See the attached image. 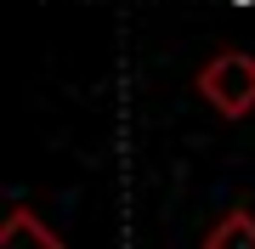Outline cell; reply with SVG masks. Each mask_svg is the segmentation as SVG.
<instances>
[{
    "label": "cell",
    "instance_id": "obj_2",
    "mask_svg": "<svg viewBox=\"0 0 255 249\" xmlns=\"http://www.w3.org/2000/svg\"><path fill=\"white\" fill-rule=\"evenodd\" d=\"M0 249H63V238L28 210V204H17V210L6 215V227H0Z\"/></svg>",
    "mask_w": 255,
    "mask_h": 249
},
{
    "label": "cell",
    "instance_id": "obj_1",
    "mask_svg": "<svg viewBox=\"0 0 255 249\" xmlns=\"http://www.w3.org/2000/svg\"><path fill=\"white\" fill-rule=\"evenodd\" d=\"M199 96L227 119L255 113V57L250 51H216L199 68Z\"/></svg>",
    "mask_w": 255,
    "mask_h": 249
},
{
    "label": "cell",
    "instance_id": "obj_3",
    "mask_svg": "<svg viewBox=\"0 0 255 249\" xmlns=\"http://www.w3.org/2000/svg\"><path fill=\"white\" fill-rule=\"evenodd\" d=\"M204 249H255V215L238 204V210H227L216 227L204 232Z\"/></svg>",
    "mask_w": 255,
    "mask_h": 249
}]
</instances>
